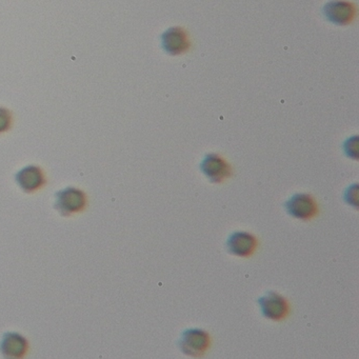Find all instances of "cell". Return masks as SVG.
<instances>
[{
    "mask_svg": "<svg viewBox=\"0 0 359 359\" xmlns=\"http://www.w3.org/2000/svg\"><path fill=\"white\" fill-rule=\"evenodd\" d=\"M177 346L182 354L198 358L209 351L211 336L205 330L201 327H188L180 334Z\"/></svg>",
    "mask_w": 359,
    "mask_h": 359,
    "instance_id": "cell-1",
    "label": "cell"
},
{
    "mask_svg": "<svg viewBox=\"0 0 359 359\" xmlns=\"http://www.w3.org/2000/svg\"><path fill=\"white\" fill-rule=\"evenodd\" d=\"M87 207V195L81 189L67 187L55 194L54 209L62 216H71Z\"/></svg>",
    "mask_w": 359,
    "mask_h": 359,
    "instance_id": "cell-2",
    "label": "cell"
},
{
    "mask_svg": "<svg viewBox=\"0 0 359 359\" xmlns=\"http://www.w3.org/2000/svg\"><path fill=\"white\" fill-rule=\"evenodd\" d=\"M260 313L264 318L281 321L290 314V304L287 298L275 291H268L257 298Z\"/></svg>",
    "mask_w": 359,
    "mask_h": 359,
    "instance_id": "cell-3",
    "label": "cell"
},
{
    "mask_svg": "<svg viewBox=\"0 0 359 359\" xmlns=\"http://www.w3.org/2000/svg\"><path fill=\"white\" fill-rule=\"evenodd\" d=\"M283 207L291 217L302 222L313 219L318 214V205L308 193H295L285 201Z\"/></svg>",
    "mask_w": 359,
    "mask_h": 359,
    "instance_id": "cell-4",
    "label": "cell"
},
{
    "mask_svg": "<svg viewBox=\"0 0 359 359\" xmlns=\"http://www.w3.org/2000/svg\"><path fill=\"white\" fill-rule=\"evenodd\" d=\"M199 170L212 184H222L233 175L232 165L217 153L205 154L199 163Z\"/></svg>",
    "mask_w": 359,
    "mask_h": 359,
    "instance_id": "cell-5",
    "label": "cell"
},
{
    "mask_svg": "<svg viewBox=\"0 0 359 359\" xmlns=\"http://www.w3.org/2000/svg\"><path fill=\"white\" fill-rule=\"evenodd\" d=\"M323 16L336 26H348L356 18V7L348 0H331L323 8Z\"/></svg>",
    "mask_w": 359,
    "mask_h": 359,
    "instance_id": "cell-6",
    "label": "cell"
},
{
    "mask_svg": "<svg viewBox=\"0 0 359 359\" xmlns=\"http://www.w3.org/2000/svg\"><path fill=\"white\" fill-rule=\"evenodd\" d=\"M257 247V237L247 231H235L229 235L226 241L228 253L237 257H251Z\"/></svg>",
    "mask_w": 359,
    "mask_h": 359,
    "instance_id": "cell-7",
    "label": "cell"
},
{
    "mask_svg": "<svg viewBox=\"0 0 359 359\" xmlns=\"http://www.w3.org/2000/svg\"><path fill=\"white\" fill-rule=\"evenodd\" d=\"M161 48L168 55H182L191 49L190 37L182 27H171L161 34Z\"/></svg>",
    "mask_w": 359,
    "mask_h": 359,
    "instance_id": "cell-8",
    "label": "cell"
},
{
    "mask_svg": "<svg viewBox=\"0 0 359 359\" xmlns=\"http://www.w3.org/2000/svg\"><path fill=\"white\" fill-rule=\"evenodd\" d=\"M18 186L27 194L41 190L47 184L45 173L39 165H30L20 169L15 174Z\"/></svg>",
    "mask_w": 359,
    "mask_h": 359,
    "instance_id": "cell-9",
    "label": "cell"
},
{
    "mask_svg": "<svg viewBox=\"0 0 359 359\" xmlns=\"http://www.w3.org/2000/svg\"><path fill=\"white\" fill-rule=\"evenodd\" d=\"M28 348V340L18 332H6L0 341V352L7 358H22Z\"/></svg>",
    "mask_w": 359,
    "mask_h": 359,
    "instance_id": "cell-10",
    "label": "cell"
},
{
    "mask_svg": "<svg viewBox=\"0 0 359 359\" xmlns=\"http://www.w3.org/2000/svg\"><path fill=\"white\" fill-rule=\"evenodd\" d=\"M342 148H344V154L348 158L357 161V158H358V136L355 135L348 137L342 144Z\"/></svg>",
    "mask_w": 359,
    "mask_h": 359,
    "instance_id": "cell-11",
    "label": "cell"
},
{
    "mask_svg": "<svg viewBox=\"0 0 359 359\" xmlns=\"http://www.w3.org/2000/svg\"><path fill=\"white\" fill-rule=\"evenodd\" d=\"M13 123V114L9 109L0 106V134L6 133L11 129Z\"/></svg>",
    "mask_w": 359,
    "mask_h": 359,
    "instance_id": "cell-12",
    "label": "cell"
},
{
    "mask_svg": "<svg viewBox=\"0 0 359 359\" xmlns=\"http://www.w3.org/2000/svg\"><path fill=\"white\" fill-rule=\"evenodd\" d=\"M344 199L348 205L358 209V184H354L348 187L344 191Z\"/></svg>",
    "mask_w": 359,
    "mask_h": 359,
    "instance_id": "cell-13",
    "label": "cell"
}]
</instances>
